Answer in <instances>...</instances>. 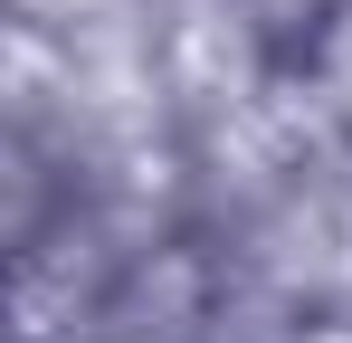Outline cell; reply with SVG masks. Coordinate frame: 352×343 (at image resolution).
<instances>
[{
  "label": "cell",
  "mask_w": 352,
  "mask_h": 343,
  "mask_svg": "<svg viewBox=\"0 0 352 343\" xmlns=\"http://www.w3.org/2000/svg\"><path fill=\"white\" fill-rule=\"evenodd\" d=\"M295 86H305V105L352 143V0H333V10H324V29L295 48Z\"/></svg>",
  "instance_id": "1"
},
{
  "label": "cell",
  "mask_w": 352,
  "mask_h": 343,
  "mask_svg": "<svg viewBox=\"0 0 352 343\" xmlns=\"http://www.w3.org/2000/svg\"><path fill=\"white\" fill-rule=\"evenodd\" d=\"M286 343H352V305H343V315H305Z\"/></svg>",
  "instance_id": "2"
}]
</instances>
